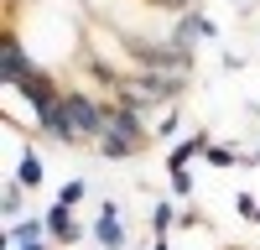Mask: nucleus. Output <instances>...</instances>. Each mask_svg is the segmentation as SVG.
Returning <instances> with one entry per match:
<instances>
[{
  "instance_id": "obj_4",
  "label": "nucleus",
  "mask_w": 260,
  "mask_h": 250,
  "mask_svg": "<svg viewBox=\"0 0 260 250\" xmlns=\"http://www.w3.org/2000/svg\"><path fill=\"white\" fill-rule=\"evenodd\" d=\"M47 235H52V245H78L83 240V224L73 219V203H47Z\"/></svg>"
},
{
  "instance_id": "obj_12",
  "label": "nucleus",
  "mask_w": 260,
  "mask_h": 250,
  "mask_svg": "<svg viewBox=\"0 0 260 250\" xmlns=\"http://www.w3.org/2000/svg\"><path fill=\"white\" fill-rule=\"evenodd\" d=\"M83 193H89V182H83V177H68V182L57 188V203H78Z\"/></svg>"
},
{
  "instance_id": "obj_19",
  "label": "nucleus",
  "mask_w": 260,
  "mask_h": 250,
  "mask_svg": "<svg viewBox=\"0 0 260 250\" xmlns=\"http://www.w3.org/2000/svg\"><path fill=\"white\" fill-rule=\"evenodd\" d=\"M250 162H260V151H255V157H250Z\"/></svg>"
},
{
  "instance_id": "obj_17",
  "label": "nucleus",
  "mask_w": 260,
  "mask_h": 250,
  "mask_svg": "<svg viewBox=\"0 0 260 250\" xmlns=\"http://www.w3.org/2000/svg\"><path fill=\"white\" fill-rule=\"evenodd\" d=\"M151 250H172V245H167V240H156V245H151Z\"/></svg>"
},
{
  "instance_id": "obj_1",
  "label": "nucleus",
  "mask_w": 260,
  "mask_h": 250,
  "mask_svg": "<svg viewBox=\"0 0 260 250\" xmlns=\"http://www.w3.org/2000/svg\"><path fill=\"white\" fill-rule=\"evenodd\" d=\"M151 141H156V131L146 125V115L141 110H125L120 99H110V131H104V141L94 146V151L110 157V162H130V157H141Z\"/></svg>"
},
{
  "instance_id": "obj_8",
  "label": "nucleus",
  "mask_w": 260,
  "mask_h": 250,
  "mask_svg": "<svg viewBox=\"0 0 260 250\" xmlns=\"http://www.w3.org/2000/svg\"><path fill=\"white\" fill-rule=\"evenodd\" d=\"M16 182L21 188H42V182H47V162H42L37 151H26V157L16 162Z\"/></svg>"
},
{
  "instance_id": "obj_18",
  "label": "nucleus",
  "mask_w": 260,
  "mask_h": 250,
  "mask_svg": "<svg viewBox=\"0 0 260 250\" xmlns=\"http://www.w3.org/2000/svg\"><path fill=\"white\" fill-rule=\"evenodd\" d=\"M255 224H260V208H255Z\"/></svg>"
},
{
  "instance_id": "obj_5",
  "label": "nucleus",
  "mask_w": 260,
  "mask_h": 250,
  "mask_svg": "<svg viewBox=\"0 0 260 250\" xmlns=\"http://www.w3.org/2000/svg\"><path fill=\"white\" fill-rule=\"evenodd\" d=\"M89 235H94L104 250H125V219H120V203H115V198L99 203V219H94Z\"/></svg>"
},
{
  "instance_id": "obj_6",
  "label": "nucleus",
  "mask_w": 260,
  "mask_h": 250,
  "mask_svg": "<svg viewBox=\"0 0 260 250\" xmlns=\"http://www.w3.org/2000/svg\"><path fill=\"white\" fill-rule=\"evenodd\" d=\"M219 37V26H213L208 16H198V11H182V21H177V32H172V42H177L182 52H192L198 42H213Z\"/></svg>"
},
{
  "instance_id": "obj_13",
  "label": "nucleus",
  "mask_w": 260,
  "mask_h": 250,
  "mask_svg": "<svg viewBox=\"0 0 260 250\" xmlns=\"http://www.w3.org/2000/svg\"><path fill=\"white\" fill-rule=\"evenodd\" d=\"M177 125H182V120H177V110H167V115H161V125H151V131L167 141V136H177Z\"/></svg>"
},
{
  "instance_id": "obj_20",
  "label": "nucleus",
  "mask_w": 260,
  "mask_h": 250,
  "mask_svg": "<svg viewBox=\"0 0 260 250\" xmlns=\"http://www.w3.org/2000/svg\"><path fill=\"white\" fill-rule=\"evenodd\" d=\"M229 250H240V245H229Z\"/></svg>"
},
{
  "instance_id": "obj_15",
  "label": "nucleus",
  "mask_w": 260,
  "mask_h": 250,
  "mask_svg": "<svg viewBox=\"0 0 260 250\" xmlns=\"http://www.w3.org/2000/svg\"><path fill=\"white\" fill-rule=\"evenodd\" d=\"M255 208H260V203H255L250 193H240V198H234V214H240V219H255Z\"/></svg>"
},
{
  "instance_id": "obj_11",
  "label": "nucleus",
  "mask_w": 260,
  "mask_h": 250,
  "mask_svg": "<svg viewBox=\"0 0 260 250\" xmlns=\"http://www.w3.org/2000/svg\"><path fill=\"white\" fill-rule=\"evenodd\" d=\"M203 162H213V167H240V151H234V146H219V141H213L208 151H203Z\"/></svg>"
},
{
  "instance_id": "obj_14",
  "label": "nucleus",
  "mask_w": 260,
  "mask_h": 250,
  "mask_svg": "<svg viewBox=\"0 0 260 250\" xmlns=\"http://www.w3.org/2000/svg\"><path fill=\"white\" fill-rule=\"evenodd\" d=\"M172 193H177V198L192 193V172H187V167H182V172H172Z\"/></svg>"
},
{
  "instance_id": "obj_7",
  "label": "nucleus",
  "mask_w": 260,
  "mask_h": 250,
  "mask_svg": "<svg viewBox=\"0 0 260 250\" xmlns=\"http://www.w3.org/2000/svg\"><path fill=\"white\" fill-rule=\"evenodd\" d=\"M42 240H52V235H47V214H26V219L6 224V245H11V250H21V245H42Z\"/></svg>"
},
{
  "instance_id": "obj_3",
  "label": "nucleus",
  "mask_w": 260,
  "mask_h": 250,
  "mask_svg": "<svg viewBox=\"0 0 260 250\" xmlns=\"http://www.w3.org/2000/svg\"><path fill=\"white\" fill-rule=\"evenodd\" d=\"M31 68H37V63L26 57V47H21V37H16V32H6V42H0V78H6L11 89H16V83L26 78Z\"/></svg>"
},
{
  "instance_id": "obj_10",
  "label": "nucleus",
  "mask_w": 260,
  "mask_h": 250,
  "mask_svg": "<svg viewBox=\"0 0 260 250\" xmlns=\"http://www.w3.org/2000/svg\"><path fill=\"white\" fill-rule=\"evenodd\" d=\"M172 224H177V203H156V208H151V235H156V240H167Z\"/></svg>"
},
{
  "instance_id": "obj_9",
  "label": "nucleus",
  "mask_w": 260,
  "mask_h": 250,
  "mask_svg": "<svg viewBox=\"0 0 260 250\" xmlns=\"http://www.w3.org/2000/svg\"><path fill=\"white\" fill-rule=\"evenodd\" d=\"M21 193H26V188H21L16 177H6V188H0V214H6V224H16V219H26V214H21V203H26Z\"/></svg>"
},
{
  "instance_id": "obj_2",
  "label": "nucleus",
  "mask_w": 260,
  "mask_h": 250,
  "mask_svg": "<svg viewBox=\"0 0 260 250\" xmlns=\"http://www.w3.org/2000/svg\"><path fill=\"white\" fill-rule=\"evenodd\" d=\"M16 94L31 104V115H37V120H47V115L57 110V104H62V94H68V89H57V78H52L47 68H31L26 78L16 83Z\"/></svg>"
},
{
  "instance_id": "obj_16",
  "label": "nucleus",
  "mask_w": 260,
  "mask_h": 250,
  "mask_svg": "<svg viewBox=\"0 0 260 250\" xmlns=\"http://www.w3.org/2000/svg\"><path fill=\"white\" fill-rule=\"evenodd\" d=\"M47 245H52V240H42V245H21V250H47Z\"/></svg>"
}]
</instances>
